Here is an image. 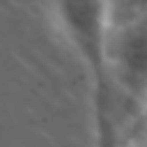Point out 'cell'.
<instances>
[{
	"label": "cell",
	"mask_w": 147,
	"mask_h": 147,
	"mask_svg": "<svg viewBox=\"0 0 147 147\" xmlns=\"http://www.w3.org/2000/svg\"><path fill=\"white\" fill-rule=\"evenodd\" d=\"M51 11L90 78L94 147H119L115 122L117 94L108 64L113 0H51Z\"/></svg>",
	"instance_id": "1"
},
{
	"label": "cell",
	"mask_w": 147,
	"mask_h": 147,
	"mask_svg": "<svg viewBox=\"0 0 147 147\" xmlns=\"http://www.w3.org/2000/svg\"><path fill=\"white\" fill-rule=\"evenodd\" d=\"M108 64L115 94L140 110L147 99V18L113 21Z\"/></svg>",
	"instance_id": "2"
},
{
	"label": "cell",
	"mask_w": 147,
	"mask_h": 147,
	"mask_svg": "<svg viewBox=\"0 0 147 147\" xmlns=\"http://www.w3.org/2000/svg\"><path fill=\"white\" fill-rule=\"evenodd\" d=\"M122 16L115 21H129V18H147V0H119Z\"/></svg>",
	"instance_id": "3"
},
{
	"label": "cell",
	"mask_w": 147,
	"mask_h": 147,
	"mask_svg": "<svg viewBox=\"0 0 147 147\" xmlns=\"http://www.w3.org/2000/svg\"><path fill=\"white\" fill-rule=\"evenodd\" d=\"M140 115H142V124H145V133H147V99H145V103L140 108Z\"/></svg>",
	"instance_id": "4"
},
{
	"label": "cell",
	"mask_w": 147,
	"mask_h": 147,
	"mask_svg": "<svg viewBox=\"0 0 147 147\" xmlns=\"http://www.w3.org/2000/svg\"><path fill=\"white\" fill-rule=\"evenodd\" d=\"M140 147H147V145H140Z\"/></svg>",
	"instance_id": "5"
}]
</instances>
